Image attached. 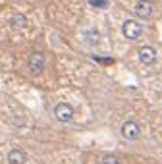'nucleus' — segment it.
Wrapping results in <instances>:
<instances>
[{
  "label": "nucleus",
  "instance_id": "1",
  "mask_svg": "<svg viewBox=\"0 0 162 164\" xmlns=\"http://www.w3.org/2000/svg\"><path fill=\"white\" fill-rule=\"evenodd\" d=\"M120 135H122L123 141H129V143H133V141H139V137H141V124L137 120H125L120 126Z\"/></svg>",
  "mask_w": 162,
  "mask_h": 164
},
{
  "label": "nucleus",
  "instance_id": "2",
  "mask_svg": "<svg viewBox=\"0 0 162 164\" xmlns=\"http://www.w3.org/2000/svg\"><path fill=\"white\" fill-rule=\"evenodd\" d=\"M143 23L141 21H137V19H125L122 23V35L123 39H127V41H139L143 37Z\"/></svg>",
  "mask_w": 162,
  "mask_h": 164
},
{
  "label": "nucleus",
  "instance_id": "3",
  "mask_svg": "<svg viewBox=\"0 0 162 164\" xmlns=\"http://www.w3.org/2000/svg\"><path fill=\"white\" fill-rule=\"evenodd\" d=\"M52 116H54L60 124H70V122L73 120V116H75V110H73V106H71L70 102L60 101L52 108Z\"/></svg>",
  "mask_w": 162,
  "mask_h": 164
},
{
  "label": "nucleus",
  "instance_id": "4",
  "mask_svg": "<svg viewBox=\"0 0 162 164\" xmlns=\"http://www.w3.org/2000/svg\"><path fill=\"white\" fill-rule=\"evenodd\" d=\"M45 68H46V56H45V52L35 50V52H31V54L27 56V69L31 71L33 76H41V73L45 71Z\"/></svg>",
  "mask_w": 162,
  "mask_h": 164
},
{
  "label": "nucleus",
  "instance_id": "5",
  "mask_svg": "<svg viewBox=\"0 0 162 164\" xmlns=\"http://www.w3.org/2000/svg\"><path fill=\"white\" fill-rule=\"evenodd\" d=\"M133 14H135L137 19L147 21V19L153 18V14H155V6H153L150 0H137L135 6H133Z\"/></svg>",
  "mask_w": 162,
  "mask_h": 164
},
{
  "label": "nucleus",
  "instance_id": "6",
  "mask_svg": "<svg viewBox=\"0 0 162 164\" xmlns=\"http://www.w3.org/2000/svg\"><path fill=\"white\" fill-rule=\"evenodd\" d=\"M158 58V52H156L155 46L150 44H145V46H139L137 48V60L143 64V66H153Z\"/></svg>",
  "mask_w": 162,
  "mask_h": 164
},
{
  "label": "nucleus",
  "instance_id": "7",
  "mask_svg": "<svg viewBox=\"0 0 162 164\" xmlns=\"http://www.w3.org/2000/svg\"><path fill=\"white\" fill-rule=\"evenodd\" d=\"M81 39H83V44H85V46L95 48V46L100 44L102 35H100V31L95 29V27H87V29H83V33H81Z\"/></svg>",
  "mask_w": 162,
  "mask_h": 164
},
{
  "label": "nucleus",
  "instance_id": "8",
  "mask_svg": "<svg viewBox=\"0 0 162 164\" xmlns=\"http://www.w3.org/2000/svg\"><path fill=\"white\" fill-rule=\"evenodd\" d=\"M27 162V152L20 147H12L6 154V164H25Z\"/></svg>",
  "mask_w": 162,
  "mask_h": 164
},
{
  "label": "nucleus",
  "instance_id": "9",
  "mask_svg": "<svg viewBox=\"0 0 162 164\" xmlns=\"http://www.w3.org/2000/svg\"><path fill=\"white\" fill-rule=\"evenodd\" d=\"M8 25H10V29H14V31H21V29H25V25H27V18L21 12H14L12 16H10V19H8Z\"/></svg>",
  "mask_w": 162,
  "mask_h": 164
},
{
  "label": "nucleus",
  "instance_id": "10",
  "mask_svg": "<svg viewBox=\"0 0 162 164\" xmlns=\"http://www.w3.org/2000/svg\"><path fill=\"white\" fill-rule=\"evenodd\" d=\"M100 164H120V160H118L116 157H112V154H108V157H104L102 160H100Z\"/></svg>",
  "mask_w": 162,
  "mask_h": 164
}]
</instances>
